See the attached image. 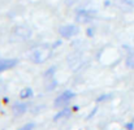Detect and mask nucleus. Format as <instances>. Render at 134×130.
Here are the masks:
<instances>
[{
	"mask_svg": "<svg viewBox=\"0 0 134 130\" xmlns=\"http://www.w3.org/2000/svg\"><path fill=\"white\" fill-rule=\"evenodd\" d=\"M74 98V92H72V91H64L63 94H60L57 98H56V100H55V107H57V108H63V107H65L72 99Z\"/></svg>",
	"mask_w": 134,
	"mask_h": 130,
	"instance_id": "1",
	"label": "nucleus"
},
{
	"mask_svg": "<svg viewBox=\"0 0 134 130\" xmlns=\"http://www.w3.org/2000/svg\"><path fill=\"white\" fill-rule=\"evenodd\" d=\"M77 31H78V30H77V28H76L74 25H65V26H63V28L60 29V34H61L64 38H70V37L76 35Z\"/></svg>",
	"mask_w": 134,
	"mask_h": 130,
	"instance_id": "2",
	"label": "nucleus"
},
{
	"mask_svg": "<svg viewBox=\"0 0 134 130\" xmlns=\"http://www.w3.org/2000/svg\"><path fill=\"white\" fill-rule=\"evenodd\" d=\"M16 64H17V60H15V59H4V60H0V73L5 72V70H8V69H12Z\"/></svg>",
	"mask_w": 134,
	"mask_h": 130,
	"instance_id": "3",
	"label": "nucleus"
},
{
	"mask_svg": "<svg viewBox=\"0 0 134 130\" xmlns=\"http://www.w3.org/2000/svg\"><path fill=\"white\" fill-rule=\"evenodd\" d=\"M31 96H33V90H31L30 87H25V88H22L21 92H20V98H21V99H29V98H31Z\"/></svg>",
	"mask_w": 134,
	"mask_h": 130,
	"instance_id": "4",
	"label": "nucleus"
},
{
	"mask_svg": "<svg viewBox=\"0 0 134 130\" xmlns=\"http://www.w3.org/2000/svg\"><path fill=\"white\" fill-rule=\"evenodd\" d=\"M13 111H15V113H16V114H21V113H24V112L26 111V104L17 103V104H15Z\"/></svg>",
	"mask_w": 134,
	"mask_h": 130,
	"instance_id": "5",
	"label": "nucleus"
},
{
	"mask_svg": "<svg viewBox=\"0 0 134 130\" xmlns=\"http://www.w3.org/2000/svg\"><path fill=\"white\" fill-rule=\"evenodd\" d=\"M126 66L129 69H134V53H130L128 57H126Z\"/></svg>",
	"mask_w": 134,
	"mask_h": 130,
	"instance_id": "6",
	"label": "nucleus"
},
{
	"mask_svg": "<svg viewBox=\"0 0 134 130\" xmlns=\"http://www.w3.org/2000/svg\"><path fill=\"white\" fill-rule=\"evenodd\" d=\"M69 114H70V111H69V109H64L63 112H60V113L55 117V120L57 121L59 118H61V117H66V116H69Z\"/></svg>",
	"mask_w": 134,
	"mask_h": 130,
	"instance_id": "7",
	"label": "nucleus"
},
{
	"mask_svg": "<svg viewBox=\"0 0 134 130\" xmlns=\"http://www.w3.org/2000/svg\"><path fill=\"white\" fill-rule=\"evenodd\" d=\"M34 129V125L33 124H26V125H24L22 127H20L18 130H33Z\"/></svg>",
	"mask_w": 134,
	"mask_h": 130,
	"instance_id": "8",
	"label": "nucleus"
},
{
	"mask_svg": "<svg viewBox=\"0 0 134 130\" xmlns=\"http://www.w3.org/2000/svg\"><path fill=\"white\" fill-rule=\"evenodd\" d=\"M128 129H133V124H128Z\"/></svg>",
	"mask_w": 134,
	"mask_h": 130,
	"instance_id": "9",
	"label": "nucleus"
}]
</instances>
